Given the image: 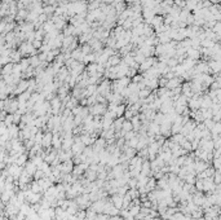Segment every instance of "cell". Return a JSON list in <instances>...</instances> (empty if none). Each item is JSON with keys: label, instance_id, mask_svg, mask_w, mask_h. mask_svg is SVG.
<instances>
[{"label": "cell", "instance_id": "obj_1", "mask_svg": "<svg viewBox=\"0 0 221 220\" xmlns=\"http://www.w3.org/2000/svg\"><path fill=\"white\" fill-rule=\"evenodd\" d=\"M113 201H114V205L115 207H118V209H122V203H123V195H114V198H113Z\"/></svg>", "mask_w": 221, "mask_h": 220}]
</instances>
